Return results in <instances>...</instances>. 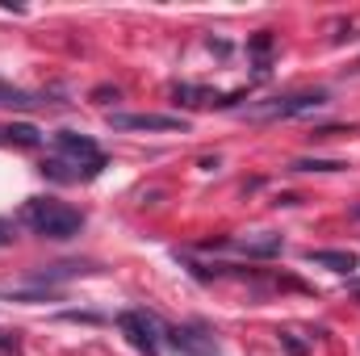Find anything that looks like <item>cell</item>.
<instances>
[{
    "label": "cell",
    "mask_w": 360,
    "mask_h": 356,
    "mask_svg": "<svg viewBox=\"0 0 360 356\" xmlns=\"http://www.w3.org/2000/svg\"><path fill=\"white\" fill-rule=\"evenodd\" d=\"M21 222L42 239H72L84 231V214L72 210L68 201H55V197H30L21 205Z\"/></svg>",
    "instance_id": "cell-1"
},
{
    "label": "cell",
    "mask_w": 360,
    "mask_h": 356,
    "mask_svg": "<svg viewBox=\"0 0 360 356\" xmlns=\"http://www.w3.org/2000/svg\"><path fill=\"white\" fill-rule=\"evenodd\" d=\"M319 105H327V92H323V89L289 92V96H272V101H256V105H248V109H243V117H252V122H281V117L310 113V109H319Z\"/></svg>",
    "instance_id": "cell-2"
},
{
    "label": "cell",
    "mask_w": 360,
    "mask_h": 356,
    "mask_svg": "<svg viewBox=\"0 0 360 356\" xmlns=\"http://www.w3.org/2000/svg\"><path fill=\"white\" fill-rule=\"evenodd\" d=\"M117 327L126 331V340H130L143 356H160V327H155L151 314H143V310H126V314H117Z\"/></svg>",
    "instance_id": "cell-3"
},
{
    "label": "cell",
    "mask_w": 360,
    "mask_h": 356,
    "mask_svg": "<svg viewBox=\"0 0 360 356\" xmlns=\"http://www.w3.org/2000/svg\"><path fill=\"white\" fill-rule=\"evenodd\" d=\"M55 147H59L68 160H76V164L84 160V172H89V177H96V172L105 168V155L96 151V143H92L89 134H76V130H59V134H55Z\"/></svg>",
    "instance_id": "cell-4"
},
{
    "label": "cell",
    "mask_w": 360,
    "mask_h": 356,
    "mask_svg": "<svg viewBox=\"0 0 360 356\" xmlns=\"http://www.w3.org/2000/svg\"><path fill=\"white\" fill-rule=\"evenodd\" d=\"M113 130H188L184 117L172 113H109Z\"/></svg>",
    "instance_id": "cell-5"
},
{
    "label": "cell",
    "mask_w": 360,
    "mask_h": 356,
    "mask_svg": "<svg viewBox=\"0 0 360 356\" xmlns=\"http://www.w3.org/2000/svg\"><path fill=\"white\" fill-rule=\"evenodd\" d=\"M168 344L180 356H218V344H214V336L205 327H172L168 331Z\"/></svg>",
    "instance_id": "cell-6"
},
{
    "label": "cell",
    "mask_w": 360,
    "mask_h": 356,
    "mask_svg": "<svg viewBox=\"0 0 360 356\" xmlns=\"http://www.w3.org/2000/svg\"><path fill=\"white\" fill-rule=\"evenodd\" d=\"M80 272H92L89 265H80V260H68V265H51V268H34L30 272V285H42V289H51L55 281H72V276H80Z\"/></svg>",
    "instance_id": "cell-7"
},
{
    "label": "cell",
    "mask_w": 360,
    "mask_h": 356,
    "mask_svg": "<svg viewBox=\"0 0 360 356\" xmlns=\"http://www.w3.org/2000/svg\"><path fill=\"white\" fill-rule=\"evenodd\" d=\"M306 260H310V265H319V268H331V272H348V276L356 272V256H352V252H323V248L314 252V248H310V252H306Z\"/></svg>",
    "instance_id": "cell-8"
},
{
    "label": "cell",
    "mask_w": 360,
    "mask_h": 356,
    "mask_svg": "<svg viewBox=\"0 0 360 356\" xmlns=\"http://www.w3.org/2000/svg\"><path fill=\"white\" fill-rule=\"evenodd\" d=\"M4 139H8V143H17V147H38V143H42V134H38V126H30V122H17V126H4Z\"/></svg>",
    "instance_id": "cell-9"
},
{
    "label": "cell",
    "mask_w": 360,
    "mask_h": 356,
    "mask_svg": "<svg viewBox=\"0 0 360 356\" xmlns=\"http://www.w3.org/2000/svg\"><path fill=\"white\" fill-rule=\"evenodd\" d=\"M0 105H8V109H34V105H42V101L30 96L25 89H13V84L0 80Z\"/></svg>",
    "instance_id": "cell-10"
},
{
    "label": "cell",
    "mask_w": 360,
    "mask_h": 356,
    "mask_svg": "<svg viewBox=\"0 0 360 356\" xmlns=\"http://www.w3.org/2000/svg\"><path fill=\"white\" fill-rule=\"evenodd\" d=\"M239 252H243V256H276V252H281V235H269V239H243Z\"/></svg>",
    "instance_id": "cell-11"
},
{
    "label": "cell",
    "mask_w": 360,
    "mask_h": 356,
    "mask_svg": "<svg viewBox=\"0 0 360 356\" xmlns=\"http://www.w3.org/2000/svg\"><path fill=\"white\" fill-rule=\"evenodd\" d=\"M0 298H13V302H51L55 293L51 289H42V285H30V289H0Z\"/></svg>",
    "instance_id": "cell-12"
},
{
    "label": "cell",
    "mask_w": 360,
    "mask_h": 356,
    "mask_svg": "<svg viewBox=\"0 0 360 356\" xmlns=\"http://www.w3.org/2000/svg\"><path fill=\"white\" fill-rule=\"evenodd\" d=\"M348 168L344 160H293V172H340Z\"/></svg>",
    "instance_id": "cell-13"
},
{
    "label": "cell",
    "mask_w": 360,
    "mask_h": 356,
    "mask_svg": "<svg viewBox=\"0 0 360 356\" xmlns=\"http://www.w3.org/2000/svg\"><path fill=\"white\" fill-rule=\"evenodd\" d=\"M269 51H272V34H256L252 38V55H256L260 72H269Z\"/></svg>",
    "instance_id": "cell-14"
},
{
    "label": "cell",
    "mask_w": 360,
    "mask_h": 356,
    "mask_svg": "<svg viewBox=\"0 0 360 356\" xmlns=\"http://www.w3.org/2000/svg\"><path fill=\"white\" fill-rule=\"evenodd\" d=\"M172 96H176V101H184V105H205V101H210V92H205V89H193V84H176V89H172Z\"/></svg>",
    "instance_id": "cell-15"
},
{
    "label": "cell",
    "mask_w": 360,
    "mask_h": 356,
    "mask_svg": "<svg viewBox=\"0 0 360 356\" xmlns=\"http://www.w3.org/2000/svg\"><path fill=\"white\" fill-rule=\"evenodd\" d=\"M0 356H21V336L17 331H0Z\"/></svg>",
    "instance_id": "cell-16"
},
{
    "label": "cell",
    "mask_w": 360,
    "mask_h": 356,
    "mask_svg": "<svg viewBox=\"0 0 360 356\" xmlns=\"http://www.w3.org/2000/svg\"><path fill=\"white\" fill-rule=\"evenodd\" d=\"M281 344H285V352H289V356H306V352H310V348H306L293 331H281Z\"/></svg>",
    "instance_id": "cell-17"
},
{
    "label": "cell",
    "mask_w": 360,
    "mask_h": 356,
    "mask_svg": "<svg viewBox=\"0 0 360 356\" xmlns=\"http://www.w3.org/2000/svg\"><path fill=\"white\" fill-rule=\"evenodd\" d=\"M13 235H17V227H13L8 218H0V248H8V243H13Z\"/></svg>",
    "instance_id": "cell-18"
},
{
    "label": "cell",
    "mask_w": 360,
    "mask_h": 356,
    "mask_svg": "<svg viewBox=\"0 0 360 356\" xmlns=\"http://www.w3.org/2000/svg\"><path fill=\"white\" fill-rule=\"evenodd\" d=\"M0 143H8V139H4V126H0Z\"/></svg>",
    "instance_id": "cell-19"
}]
</instances>
